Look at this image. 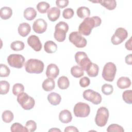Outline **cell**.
<instances>
[{
  "label": "cell",
  "instance_id": "obj_28",
  "mask_svg": "<svg viewBox=\"0 0 132 132\" xmlns=\"http://www.w3.org/2000/svg\"><path fill=\"white\" fill-rule=\"evenodd\" d=\"M58 87L62 90L67 89L70 85V82L68 78L65 76L60 77L57 81Z\"/></svg>",
  "mask_w": 132,
  "mask_h": 132
},
{
  "label": "cell",
  "instance_id": "obj_14",
  "mask_svg": "<svg viewBox=\"0 0 132 132\" xmlns=\"http://www.w3.org/2000/svg\"><path fill=\"white\" fill-rule=\"evenodd\" d=\"M27 43L34 51L39 52L42 48V44L38 37L36 35L30 36L27 40Z\"/></svg>",
  "mask_w": 132,
  "mask_h": 132
},
{
  "label": "cell",
  "instance_id": "obj_19",
  "mask_svg": "<svg viewBox=\"0 0 132 132\" xmlns=\"http://www.w3.org/2000/svg\"><path fill=\"white\" fill-rule=\"evenodd\" d=\"M117 85L118 88L121 89L128 88L131 85V80L127 77L122 76L118 79Z\"/></svg>",
  "mask_w": 132,
  "mask_h": 132
},
{
  "label": "cell",
  "instance_id": "obj_43",
  "mask_svg": "<svg viewBox=\"0 0 132 132\" xmlns=\"http://www.w3.org/2000/svg\"><path fill=\"white\" fill-rule=\"evenodd\" d=\"M69 4L68 0H62L59 1L57 0L56 1V5L59 8H63L67 7Z\"/></svg>",
  "mask_w": 132,
  "mask_h": 132
},
{
  "label": "cell",
  "instance_id": "obj_33",
  "mask_svg": "<svg viewBox=\"0 0 132 132\" xmlns=\"http://www.w3.org/2000/svg\"><path fill=\"white\" fill-rule=\"evenodd\" d=\"M10 84L6 80L0 81V94L1 95L6 94L9 91Z\"/></svg>",
  "mask_w": 132,
  "mask_h": 132
},
{
  "label": "cell",
  "instance_id": "obj_39",
  "mask_svg": "<svg viewBox=\"0 0 132 132\" xmlns=\"http://www.w3.org/2000/svg\"><path fill=\"white\" fill-rule=\"evenodd\" d=\"M107 131L108 132L111 131H118V132H124V129L123 128L117 124H112L108 127L107 128Z\"/></svg>",
  "mask_w": 132,
  "mask_h": 132
},
{
  "label": "cell",
  "instance_id": "obj_13",
  "mask_svg": "<svg viewBox=\"0 0 132 132\" xmlns=\"http://www.w3.org/2000/svg\"><path fill=\"white\" fill-rule=\"evenodd\" d=\"M47 27V22L43 19H37L32 24V29L34 31L39 34L44 33L46 31Z\"/></svg>",
  "mask_w": 132,
  "mask_h": 132
},
{
  "label": "cell",
  "instance_id": "obj_35",
  "mask_svg": "<svg viewBox=\"0 0 132 132\" xmlns=\"http://www.w3.org/2000/svg\"><path fill=\"white\" fill-rule=\"evenodd\" d=\"M122 98L126 103L131 104L132 103V91L131 90L124 91L122 93Z\"/></svg>",
  "mask_w": 132,
  "mask_h": 132
},
{
  "label": "cell",
  "instance_id": "obj_18",
  "mask_svg": "<svg viewBox=\"0 0 132 132\" xmlns=\"http://www.w3.org/2000/svg\"><path fill=\"white\" fill-rule=\"evenodd\" d=\"M19 34L23 37H26L31 31V27L30 25L26 22L21 23L18 28Z\"/></svg>",
  "mask_w": 132,
  "mask_h": 132
},
{
  "label": "cell",
  "instance_id": "obj_7",
  "mask_svg": "<svg viewBox=\"0 0 132 132\" xmlns=\"http://www.w3.org/2000/svg\"><path fill=\"white\" fill-rule=\"evenodd\" d=\"M73 112L75 116L76 117L85 118L90 114V108L89 105L86 103L78 102L75 105Z\"/></svg>",
  "mask_w": 132,
  "mask_h": 132
},
{
  "label": "cell",
  "instance_id": "obj_27",
  "mask_svg": "<svg viewBox=\"0 0 132 132\" xmlns=\"http://www.w3.org/2000/svg\"><path fill=\"white\" fill-rule=\"evenodd\" d=\"M12 14V10L10 7H3L0 10V16L3 20H8L11 18Z\"/></svg>",
  "mask_w": 132,
  "mask_h": 132
},
{
  "label": "cell",
  "instance_id": "obj_44",
  "mask_svg": "<svg viewBox=\"0 0 132 132\" xmlns=\"http://www.w3.org/2000/svg\"><path fill=\"white\" fill-rule=\"evenodd\" d=\"M64 132H71V131H73V132H78L79 130L75 126H69L65 127V128L64 129Z\"/></svg>",
  "mask_w": 132,
  "mask_h": 132
},
{
  "label": "cell",
  "instance_id": "obj_17",
  "mask_svg": "<svg viewBox=\"0 0 132 132\" xmlns=\"http://www.w3.org/2000/svg\"><path fill=\"white\" fill-rule=\"evenodd\" d=\"M59 120L63 123H68L72 120V116L71 112L67 110L64 109L61 111L59 114Z\"/></svg>",
  "mask_w": 132,
  "mask_h": 132
},
{
  "label": "cell",
  "instance_id": "obj_26",
  "mask_svg": "<svg viewBox=\"0 0 132 132\" xmlns=\"http://www.w3.org/2000/svg\"><path fill=\"white\" fill-rule=\"evenodd\" d=\"M77 16L81 19H85L88 18L90 15V9L85 6H81L79 7L76 11Z\"/></svg>",
  "mask_w": 132,
  "mask_h": 132
},
{
  "label": "cell",
  "instance_id": "obj_41",
  "mask_svg": "<svg viewBox=\"0 0 132 132\" xmlns=\"http://www.w3.org/2000/svg\"><path fill=\"white\" fill-rule=\"evenodd\" d=\"M74 14V10L71 8H68L64 9L62 12V16L65 19H70L72 18Z\"/></svg>",
  "mask_w": 132,
  "mask_h": 132
},
{
  "label": "cell",
  "instance_id": "obj_34",
  "mask_svg": "<svg viewBox=\"0 0 132 132\" xmlns=\"http://www.w3.org/2000/svg\"><path fill=\"white\" fill-rule=\"evenodd\" d=\"M10 130L12 132H14V131L27 132L28 131V130L26 127H24L22 124L18 122H15L11 125L10 127Z\"/></svg>",
  "mask_w": 132,
  "mask_h": 132
},
{
  "label": "cell",
  "instance_id": "obj_30",
  "mask_svg": "<svg viewBox=\"0 0 132 132\" xmlns=\"http://www.w3.org/2000/svg\"><path fill=\"white\" fill-rule=\"evenodd\" d=\"M2 118L4 122L7 123H10L13 120V113L10 110H5L2 113Z\"/></svg>",
  "mask_w": 132,
  "mask_h": 132
},
{
  "label": "cell",
  "instance_id": "obj_37",
  "mask_svg": "<svg viewBox=\"0 0 132 132\" xmlns=\"http://www.w3.org/2000/svg\"><path fill=\"white\" fill-rule=\"evenodd\" d=\"M10 73V69L5 64L1 63L0 64V76L8 77Z\"/></svg>",
  "mask_w": 132,
  "mask_h": 132
},
{
  "label": "cell",
  "instance_id": "obj_10",
  "mask_svg": "<svg viewBox=\"0 0 132 132\" xmlns=\"http://www.w3.org/2000/svg\"><path fill=\"white\" fill-rule=\"evenodd\" d=\"M25 59L24 56L20 54H11L7 57V62L11 67L21 69L25 63Z\"/></svg>",
  "mask_w": 132,
  "mask_h": 132
},
{
  "label": "cell",
  "instance_id": "obj_2",
  "mask_svg": "<svg viewBox=\"0 0 132 132\" xmlns=\"http://www.w3.org/2000/svg\"><path fill=\"white\" fill-rule=\"evenodd\" d=\"M26 71L28 73H41L44 70V65L43 62L39 59H28L24 64Z\"/></svg>",
  "mask_w": 132,
  "mask_h": 132
},
{
  "label": "cell",
  "instance_id": "obj_4",
  "mask_svg": "<svg viewBox=\"0 0 132 132\" xmlns=\"http://www.w3.org/2000/svg\"><path fill=\"white\" fill-rule=\"evenodd\" d=\"M17 101L22 108L27 110L32 109L35 105V101L34 98L24 92L18 95Z\"/></svg>",
  "mask_w": 132,
  "mask_h": 132
},
{
  "label": "cell",
  "instance_id": "obj_32",
  "mask_svg": "<svg viewBox=\"0 0 132 132\" xmlns=\"http://www.w3.org/2000/svg\"><path fill=\"white\" fill-rule=\"evenodd\" d=\"M25 44L21 41H15L10 44V48L14 51H22L24 48Z\"/></svg>",
  "mask_w": 132,
  "mask_h": 132
},
{
  "label": "cell",
  "instance_id": "obj_21",
  "mask_svg": "<svg viewBox=\"0 0 132 132\" xmlns=\"http://www.w3.org/2000/svg\"><path fill=\"white\" fill-rule=\"evenodd\" d=\"M88 75L91 77L97 76L99 71V67L97 64L91 62L86 70Z\"/></svg>",
  "mask_w": 132,
  "mask_h": 132
},
{
  "label": "cell",
  "instance_id": "obj_3",
  "mask_svg": "<svg viewBox=\"0 0 132 132\" xmlns=\"http://www.w3.org/2000/svg\"><path fill=\"white\" fill-rule=\"evenodd\" d=\"M69 30L68 24L63 21L58 23L55 27V32L54 34V38L59 42H63L66 38V34Z\"/></svg>",
  "mask_w": 132,
  "mask_h": 132
},
{
  "label": "cell",
  "instance_id": "obj_9",
  "mask_svg": "<svg viewBox=\"0 0 132 132\" xmlns=\"http://www.w3.org/2000/svg\"><path fill=\"white\" fill-rule=\"evenodd\" d=\"M128 37L127 31L124 28H118L111 38V41L114 45L122 43Z\"/></svg>",
  "mask_w": 132,
  "mask_h": 132
},
{
  "label": "cell",
  "instance_id": "obj_36",
  "mask_svg": "<svg viewBox=\"0 0 132 132\" xmlns=\"http://www.w3.org/2000/svg\"><path fill=\"white\" fill-rule=\"evenodd\" d=\"M24 91V87L23 85L20 83L15 84L12 88V93L15 96H18L20 93L23 92Z\"/></svg>",
  "mask_w": 132,
  "mask_h": 132
},
{
  "label": "cell",
  "instance_id": "obj_47",
  "mask_svg": "<svg viewBox=\"0 0 132 132\" xmlns=\"http://www.w3.org/2000/svg\"><path fill=\"white\" fill-rule=\"evenodd\" d=\"M61 131V130L60 129H59L57 128H52V129H51L48 130V131Z\"/></svg>",
  "mask_w": 132,
  "mask_h": 132
},
{
  "label": "cell",
  "instance_id": "obj_42",
  "mask_svg": "<svg viewBox=\"0 0 132 132\" xmlns=\"http://www.w3.org/2000/svg\"><path fill=\"white\" fill-rule=\"evenodd\" d=\"M90 84V79L87 76H84L81 78H80L79 80V85L81 87L86 88L89 86Z\"/></svg>",
  "mask_w": 132,
  "mask_h": 132
},
{
  "label": "cell",
  "instance_id": "obj_45",
  "mask_svg": "<svg viewBox=\"0 0 132 132\" xmlns=\"http://www.w3.org/2000/svg\"><path fill=\"white\" fill-rule=\"evenodd\" d=\"M125 48L129 51H131L132 50V47H131V37L130 38V39L127 41L125 44Z\"/></svg>",
  "mask_w": 132,
  "mask_h": 132
},
{
  "label": "cell",
  "instance_id": "obj_46",
  "mask_svg": "<svg viewBox=\"0 0 132 132\" xmlns=\"http://www.w3.org/2000/svg\"><path fill=\"white\" fill-rule=\"evenodd\" d=\"M125 62L128 65H131L132 64V55L131 54L127 55L125 58Z\"/></svg>",
  "mask_w": 132,
  "mask_h": 132
},
{
  "label": "cell",
  "instance_id": "obj_16",
  "mask_svg": "<svg viewBox=\"0 0 132 132\" xmlns=\"http://www.w3.org/2000/svg\"><path fill=\"white\" fill-rule=\"evenodd\" d=\"M47 13L49 20L51 22H55L59 19L60 15V10L59 8L54 7L49 9Z\"/></svg>",
  "mask_w": 132,
  "mask_h": 132
},
{
  "label": "cell",
  "instance_id": "obj_8",
  "mask_svg": "<svg viewBox=\"0 0 132 132\" xmlns=\"http://www.w3.org/2000/svg\"><path fill=\"white\" fill-rule=\"evenodd\" d=\"M69 40L76 47L83 48L87 45V40L78 31H73L69 34Z\"/></svg>",
  "mask_w": 132,
  "mask_h": 132
},
{
  "label": "cell",
  "instance_id": "obj_23",
  "mask_svg": "<svg viewBox=\"0 0 132 132\" xmlns=\"http://www.w3.org/2000/svg\"><path fill=\"white\" fill-rule=\"evenodd\" d=\"M93 3H99L100 4L109 10H114L117 6V2L114 0H102Z\"/></svg>",
  "mask_w": 132,
  "mask_h": 132
},
{
  "label": "cell",
  "instance_id": "obj_11",
  "mask_svg": "<svg viewBox=\"0 0 132 132\" xmlns=\"http://www.w3.org/2000/svg\"><path fill=\"white\" fill-rule=\"evenodd\" d=\"M75 60L77 64L81 67L84 71L86 70L88 67L92 62L88 58L87 54L84 52H77L75 54Z\"/></svg>",
  "mask_w": 132,
  "mask_h": 132
},
{
  "label": "cell",
  "instance_id": "obj_25",
  "mask_svg": "<svg viewBox=\"0 0 132 132\" xmlns=\"http://www.w3.org/2000/svg\"><path fill=\"white\" fill-rule=\"evenodd\" d=\"M44 51L49 54L55 53L57 50V44L53 41H47L44 45Z\"/></svg>",
  "mask_w": 132,
  "mask_h": 132
},
{
  "label": "cell",
  "instance_id": "obj_22",
  "mask_svg": "<svg viewBox=\"0 0 132 132\" xmlns=\"http://www.w3.org/2000/svg\"><path fill=\"white\" fill-rule=\"evenodd\" d=\"M42 87L43 89L47 92L52 91L55 87V82L54 79L52 78H47L45 79L42 84Z\"/></svg>",
  "mask_w": 132,
  "mask_h": 132
},
{
  "label": "cell",
  "instance_id": "obj_24",
  "mask_svg": "<svg viewBox=\"0 0 132 132\" xmlns=\"http://www.w3.org/2000/svg\"><path fill=\"white\" fill-rule=\"evenodd\" d=\"M24 17L28 21L34 20L37 16V12L32 7H28L25 9L23 13Z\"/></svg>",
  "mask_w": 132,
  "mask_h": 132
},
{
  "label": "cell",
  "instance_id": "obj_29",
  "mask_svg": "<svg viewBox=\"0 0 132 132\" xmlns=\"http://www.w3.org/2000/svg\"><path fill=\"white\" fill-rule=\"evenodd\" d=\"M71 74L75 78H79L84 75V71L78 65H74L71 69Z\"/></svg>",
  "mask_w": 132,
  "mask_h": 132
},
{
  "label": "cell",
  "instance_id": "obj_5",
  "mask_svg": "<svg viewBox=\"0 0 132 132\" xmlns=\"http://www.w3.org/2000/svg\"><path fill=\"white\" fill-rule=\"evenodd\" d=\"M116 72L117 68L115 64L113 62H109L104 66L102 75L104 80L111 82L114 79Z\"/></svg>",
  "mask_w": 132,
  "mask_h": 132
},
{
  "label": "cell",
  "instance_id": "obj_38",
  "mask_svg": "<svg viewBox=\"0 0 132 132\" xmlns=\"http://www.w3.org/2000/svg\"><path fill=\"white\" fill-rule=\"evenodd\" d=\"M101 90L104 94L109 95L112 93L113 91V88L111 85L105 84L102 86Z\"/></svg>",
  "mask_w": 132,
  "mask_h": 132
},
{
  "label": "cell",
  "instance_id": "obj_20",
  "mask_svg": "<svg viewBox=\"0 0 132 132\" xmlns=\"http://www.w3.org/2000/svg\"><path fill=\"white\" fill-rule=\"evenodd\" d=\"M47 100L51 105L56 106L60 104L61 97L58 93L56 92H51L47 96Z\"/></svg>",
  "mask_w": 132,
  "mask_h": 132
},
{
  "label": "cell",
  "instance_id": "obj_1",
  "mask_svg": "<svg viewBox=\"0 0 132 132\" xmlns=\"http://www.w3.org/2000/svg\"><path fill=\"white\" fill-rule=\"evenodd\" d=\"M102 23L101 19L97 16L88 17L80 24L78 27V32L82 35L89 36L94 27L101 25Z\"/></svg>",
  "mask_w": 132,
  "mask_h": 132
},
{
  "label": "cell",
  "instance_id": "obj_12",
  "mask_svg": "<svg viewBox=\"0 0 132 132\" xmlns=\"http://www.w3.org/2000/svg\"><path fill=\"white\" fill-rule=\"evenodd\" d=\"M82 95L84 99L95 105H98L102 102V99L101 95L99 93L91 89L85 90L83 92Z\"/></svg>",
  "mask_w": 132,
  "mask_h": 132
},
{
  "label": "cell",
  "instance_id": "obj_31",
  "mask_svg": "<svg viewBox=\"0 0 132 132\" xmlns=\"http://www.w3.org/2000/svg\"><path fill=\"white\" fill-rule=\"evenodd\" d=\"M37 9L40 13H45L48 10L50 5L45 2H40L37 5Z\"/></svg>",
  "mask_w": 132,
  "mask_h": 132
},
{
  "label": "cell",
  "instance_id": "obj_40",
  "mask_svg": "<svg viewBox=\"0 0 132 132\" xmlns=\"http://www.w3.org/2000/svg\"><path fill=\"white\" fill-rule=\"evenodd\" d=\"M25 127L29 132H32L36 130L37 124L33 120L27 121L25 124Z\"/></svg>",
  "mask_w": 132,
  "mask_h": 132
},
{
  "label": "cell",
  "instance_id": "obj_6",
  "mask_svg": "<svg viewBox=\"0 0 132 132\" xmlns=\"http://www.w3.org/2000/svg\"><path fill=\"white\" fill-rule=\"evenodd\" d=\"M109 116V111L107 108L105 107H100L97 109L95 116V124L100 127L105 126L107 123Z\"/></svg>",
  "mask_w": 132,
  "mask_h": 132
},
{
  "label": "cell",
  "instance_id": "obj_15",
  "mask_svg": "<svg viewBox=\"0 0 132 132\" xmlns=\"http://www.w3.org/2000/svg\"><path fill=\"white\" fill-rule=\"evenodd\" d=\"M59 73V69L58 66L54 63H50L46 68V76L48 78L55 79Z\"/></svg>",
  "mask_w": 132,
  "mask_h": 132
}]
</instances>
